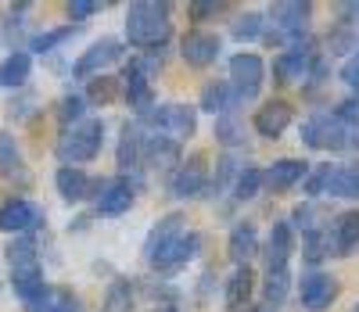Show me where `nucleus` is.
I'll return each instance as SVG.
<instances>
[{
  "label": "nucleus",
  "instance_id": "obj_1",
  "mask_svg": "<svg viewBox=\"0 0 359 312\" xmlns=\"http://www.w3.org/2000/svg\"><path fill=\"white\" fill-rule=\"evenodd\" d=\"M172 33V18H169V4L158 0H137L126 11V43L140 47V50H158Z\"/></svg>",
  "mask_w": 359,
  "mask_h": 312
},
{
  "label": "nucleus",
  "instance_id": "obj_2",
  "mask_svg": "<svg viewBox=\"0 0 359 312\" xmlns=\"http://www.w3.org/2000/svg\"><path fill=\"white\" fill-rule=\"evenodd\" d=\"M101 147H104V122L101 118H83L79 126H72L57 137L54 154H57V162L79 169V162H94L101 154Z\"/></svg>",
  "mask_w": 359,
  "mask_h": 312
},
{
  "label": "nucleus",
  "instance_id": "obj_3",
  "mask_svg": "<svg viewBox=\"0 0 359 312\" xmlns=\"http://www.w3.org/2000/svg\"><path fill=\"white\" fill-rule=\"evenodd\" d=\"M137 122L151 133H162L169 140H191L198 133V111L191 104H180V101H165V104H155L151 111L137 115Z\"/></svg>",
  "mask_w": 359,
  "mask_h": 312
},
{
  "label": "nucleus",
  "instance_id": "obj_4",
  "mask_svg": "<svg viewBox=\"0 0 359 312\" xmlns=\"http://www.w3.org/2000/svg\"><path fill=\"white\" fill-rule=\"evenodd\" d=\"M302 144L313 151H345L348 147V126L338 118V111H313L302 122Z\"/></svg>",
  "mask_w": 359,
  "mask_h": 312
},
{
  "label": "nucleus",
  "instance_id": "obj_5",
  "mask_svg": "<svg viewBox=\"0 0 359 312\" xmlns=\"http://www.w3.org/2000/svg\"><path fill=\"white\" fill-rule=\"evenodd\" d=\"M309 18H313V4H309V0H280V4L269 8V22H273L277 36L287 40L294 50H306L302 36L309 29Z\"/></svg>",
  "mask_w": 359,
  "mask_h": 312
},
{
  "label": "nucleus",
  "instance_id": "obj_6",
  "mask_svg": "<svg viewBox=\"0 0 359 312\" xmlns=\"http://www.w3.org/2000/svg\"><path fill=\"white\" fill-rule=\"evenodd\" d=\"M262 83H266V61L259 54L241 50L230 57V86L237 93V101H255Z\"/></svg>",
  "mask_w": 359,
  "mask_h": 312
},
{
  "label": "nucleus",
  "instance_id": "obj_7",
  "mask_svg": "<svg viewBox=\"0 0 359 312\" xmlns=\"http://www.w3.org/2000/svg\"><path fill=\"white\" fill-rule=\"evenodd\" d=\"M123 54H126L123 40L101 36V40H94V43H90V47L79 54V61L72 65V76H76V79H97L104 69L115 65V61H123Z\"/></svg>",
  "mask_w": 359,
  "mask_h": 312
},
{
  "label": "nucleus",
  "instance_id": "obj_8",
  "mask_svg": "<svg viewBox=\"0 0 359 312\" xmlns=\"http://www.w3.org/2000/svg\"><path fill=\"white\" fill-rule=\"evenodd\" d=\"M151 72H155V61H130L123 69V90H126V104L144 115L155 108V86H151Z\"/></svg>",
  "mask_w": 359,
  "mask_h": 312
},
{
  "label": "nucleus",
  "instance_id": "obj_9",
  "mask_svg": "<svg viewBox=\"0 0 359 312\" xmlns=\"http://www.w3.org/2000/svg\"><path fill=\"white\" fill-rule=\"evenodd\" d=\"M338 280L331 273H306L302 280H298V301H302L306 312H323V308H331L338 301Z\"/></svg>",
  "mask_w": 359,
  "mask_h": 312
},
{
  "label": "nucleus",
  "instance_id": "obj_10",
  "mask_svg": "<svg viewBox=\"0 0 359 312\" xmlns=\"http://www.w3.org/2000/svg\"><path fill=\"white\" fill-rule=\"evenodd\" d=\"M144 126L140 122H126L123 126V137H118V147H115V162L123 172H130V183L140 186V169H144Z\"/></svg>",
  "mask_w": 359,
  "mask_h": 312
},
{
  "label": "nucleus",
  "instance_id": "obj_11",
  "mask_svg": "<svg viewBox=\"0 0 359 312\" xmlns=\"http://www.w3.org/2000/svg\"><path fill=\"white\" fill-rule=\"evenodd\" d=\"M43 223V208L25 201V198H11L0 205V230L4 233H15V237H25L29 230H36Z\"/></svg>",
  "mask_w": 359,
  "mask_h": 312
},
{
  "label": "nucleus",
  "instance_id": "obj_12",
  "mask_svg": "<svg viewBox=\"0 0 359 312\" xmlns=\"http://www.w3.org/2000/svg\"><path fill=\"white\" fill-rule=\"evenodd\" d=\"M133 198H137V186L126 176H115V179L97 183L94 205H97V215H123V212H130Z\"/></svg>",
  "mask_w": 359,
  "mask_h": 312
},
{
  "label": "nucleus",
  "instance_id": "obj_13",
  "mask_svg": "<svg viewBox=\"0 0 359 312\" xmlns=\"http://www.w3.org/2000/svg\"><path fill=\"white\" fill-rule=\"evenodd\" d=\"M294 122V108L284 101V97H273V101H266V104H259V111H255V118H252V130L259 133V137H266V140H277L287 126Z\"/></svg>",
  "mask_w": 359,
  "mask_h": 312
},
{
  "label": "nucleus",
  "instance_id": "obj_14",
  "mask_svg": "<svg viewBox=\"0 0 359 312\" xmlns=\"http://www.w3.org/2000/svg\"><path fill=\"white\" fill-rule=\"evenodd\" d=\"M208 186V169H205V158L194 154L184 165H176L172 176H169V194L172 198H198Z\"/></svg>",
  "mask_w": 359,
  "mask_h": 312
},
{
  "label": "nucleus",
  "instance_id": "obj_15",
  "mask_svg": "<svg viewBox=\"0 0 359 312\" xmlns=\"http://www.w3.org/2000/svg\"><path fill=\"white\" fill-rule=\"evenodd\" d=\"M219 50H223L219 36L216 33H205V29H191V33L180 40V54H184V61H187V65H194V69H208L219 57Z\"/></svg>",
  "mask_w": 359,
  "mask_h": 312
},
{
  "label": "nucleus",
  "instance_id": "obj_16",
  "mask_svg": "<svg viewBox=\"0 0 359 312\" xmlns=\"http://www.w3.org/2000/svg\"><path fill=\"white\" fill-rule=\"evenodd\" d=\"M201 252V233H194V230H187L184 237H176L162 255H155L151 262V269H158V273H172V269H180V266H187L194 255Z\"/></svg>",
  "mask_w": 359,
  "mask_h": 312
},
{
  "label": "nucleus",
  "instance_id": "obj_17",
  "mask_svg": "<svg viewBox=\"0 0 359 312\" xmlns=\"http://www.w3.org/2000/svg\"><path fill=\"white\" fill-rule=\"evenodd\" d=\"M8 266H11V280H22V276H40V252H36V240L33 237H15L8 244Z\"/></svg>",
  "mask_w": 359,
  "mask_h": 312
},
{
  "label": "nucleus",
  "instance_id": "obj_18",
  "mask_svg": "<svg viewBox=\"0 0 359 312\" xmlns=\"http://www.w3.org/2000/svg\"><path fill=\"white\" fill-rule=\"evenodd\" d=\"M97 183L101 179H90L83 169H76V165H62L54 172V186H57V194H62V201H69V205H76V201H83V198H90V194H97Z\"/></svg>",
  "mask_w": 359,
  "mask_h": 312
},
{
  "label": "nucleus",
  "instance_id": "obj_19",
  "mask_svg": "<svg viewBox=\"0 0 359 312\" xmlns=\"http://www.w3.org/2000/svg\"><path fill=\"white\" fill-rule=\"evenodd\" d=\"M291 247H294L291 223H273V230H269V237H266V247H262V255H266V273H280V269H287V262H291Z\"/></svg>",
  "mask_w": 359,
  "mask_h": 312
},
{
  "label": "nucleus",
  "instance_id": "obj_20",
  "mask_svg": "<svg viewBox=\"0 0 359 312\" xmlns=\"http://www.w3.org/2000/svg\"><path fill=\"white\" fill-rule=\"evenodd\" d=\"M184 233H187V226H184V215H180V212L158 219V223L151 226V233H147V240H144V259L151 262L155 255H162L165 247H169L176 237H184Z\"/></svg>",
  "mask_w": 359,
  "mask_h": 312
},
{
  "label": "nucleus",
  "instance_id": "obj_21",
  "mask_svg": "<svg viewBox=\"0 0 359 312\" xmlns=\"http://www.w3.org/2000/svg\"><path fill=\"white\" fill-rule=\"evenodd\" d=\"M180 162V144L162 137V133H151L147 130L144 133V165H151V169H176Z\"/></svg>",
  "mask_w": 359,
  "mask_h": 312
},
{
  "label": "nucleus",
  "instance_id": "obj_22",
  "mask_svg": "<svg viewBox=\"0 0 359 312\" xmlns=\"http://www.w3.org/2000/svg\"><path fill=\"white\" fill-rule=\"evenodd\" d=\"M252 294H255V273H252L248 266H237V269L226 276V291H223L226 308L245 312V308L252 305Z\"/></svg>",
  "mask_w": 359,
  "mask_h": 312
},
{
  "label": "nucleus",
  "instance_id": "obj_23",
  "mask_svg": "<svg viewBox=\"0 0 359 312\" xmlns=\"http://www.w3.org/2000/svg\"><path fill=\"white\" fill-rule=\"evenodd\" d=\"M259 252H262V247H259V230H255V223H237V226L230 230V240H226V255H230L237 266H248Z\"/></svg>",
  "mask_w": 359,
  "mask_h": 312
},
{
  "label": "nucleus",
  "instance_id": "obj_24",
  "mask_svg": "<svg viewBox=\"0 0 359 312\" xmlns=\"http://www.w3.org/2000/svg\"><path fill=\"white\" fill-rule=\"evenodd\" d=\"M309 172V165L306 162H298V158H280V162H273L262 176H266V191H273V194H284V191H291V186L298 183Z\"/></svg>",
  "mask_w": 359,
  "mask_h": 312
},
{
  "label": "nucleus",
  "instance_id": "obj_25",
  "mask_svg": "<svg viewBox=\"0 0 359 312\" xmlns=\"http://www.w3.org/2000/svg\"><path fill=\"white\" fill-rule=\"evenodd\" d=\"M0 179L29 186V172H25V162H22V147L15 144L11 133H0Z\"/></svg>",
  "mask_w": 359,
  "mask_h": 312
},
{
  "label": "nucleus",
  "instance_id": "obj_26",
  "mask_svg": "<svg viewBox=\"0 0 359 312\" xmlns=\"http://www.w3.org/2000/svg\"><path fill=\"white\" fill-rule=\"evenodd\" d=\"M323 194H331V198H359V162H345V165L327 169Z\"/></svg>",
  "mask_w": 359,
  "mask_h": 312
},
{
  "label": "nucleus",
  "instance_id": "obj_27",
  "mask_svg": "<svg viewBox=\"0 0 359 312\" xmlns=\"http://www.w3.org/2000/svg\"><path fill=\"white\" fill-rule=\"evenodd\" d=\"M29 76H33V54L29 50H11L4 61H0V86L4 90L25 86Z\"/></svg>",
  "mask_w": 359,
  "mask_h": 312
},
{
  "label": "nucleus",
  "instance_id": "obj_28",
  "mask_svg": "<svg viewBox=\"0 0 359 312\" xmlns=\"http://www.w3.org/2000/svg\"><path fill=\"white\" fill-rule=\"evenodd\" d=\"M309 69H313L309 50H287V54L273 57V79L277 83H298L309 76Z\"/></svg>",
  "mask_w": 359,
  "mask_h": 312
},
{
  "label": "nucleus",
  "instance_id": "obj_29",
  "mask_svg": "<svg viewBox=\"0 0 359 312\" xmlns=\"http://www.w3.org/2000/svg\"><path fill=\"white\" fill-rule=\"evenodd\" d=\"M25 312H86V305L69 287H47L40 301L25 305Z\"/></svg>",
  "mask_w": 359,
  "mask_h": 312
},
{
  "label": "nucleus",
  "instance_id": "obj_30",
  "mask_svg": "<svg viewBox=\"0 0 359 312\" xmlns=\"http://www.w3.org/2000/svg\"><path fill=\"white\" fill-rule=\"evenodd\" d=\"M233 104H237V93H233V86H230V79H223V83H208L205 90H201V108L208 111V115H230L233 111Z\"/></svg>",
  "mask_w": 359,
  "mask_h": 312
},
{
  "label": "nucleus",
  "instance_id": "obj_31",
  "mask_svg": "<svg viewBox=\"0 0 359 312\" xmlns=\"http://www.w3.org/2000/svg\"><path fill=\"white\" fill-rule=\"evenodd\" d=\"M331 244L338 255H348L359 247V212H341L331 230Z\"/></svg>",
  "mask_w": 359,
  "mask_h": 312
},
{
  "label": "nucleus",
  "instance_id": "obj_32",
  "mask_svg": "<svg viewBox=\"0 0 359 312\" xmlns=\"http://www.w3.org/2000/svg\"><path fill=\"white\" fill-rule=\"evenodd\" d=\"M262 186H266V176H262V169H241V172H237V179H233V186H230V191H233V198L237 201H252L259 191H262Z\"/></svg>",
  "mask_w": 359,
  "mask_h": 312
},
{
  "label": "nucleus",
  "instance_id": "obj_33",
  "mask_svg": "<svg viewBox=\"0 0 359 312\" xmlns=\"http://www.w3.org/2000/svg\"><path fill=\"white\" fill-rule=\"evenodd\" d=\"M287 291H291V276H287V269H280V273H266V284H262V294H266V305H269V308H277V305H284Z\"/></svg>",
  "mask_w": 359,
  "mask_h": 312
},
{
  "label": "nucleus",
  "instance_id": "obj_34",
  "mask_svg": "<svg viewBox=\"0 0 359 312\" xmlns=\"http://www.w3.org/2000/svg\"><path fill=\"white\" fill-rule=\"evenodd\" d=\"M72 33H76V25H57V29H47V33L33 36V43H29V47H33L36 54H50V50H57L62 43H69Z\"/></svg>",
  "mask_w": 359,
  "mask_h": 312
},
{
  "label": "nucleus",
  "instance_id": "obj_35",
  "mask_svg": "<svg viewBox=\"0 0 359 312\" xmlns=\"http://www.w3.org/2000/svg\"><path fill=\"white\" fill-rule=\"evenodd\" d=\"M216 140H219V144H226V147L245 144V126H241V118H237L233 111L216 118Z\"/></svg>",
  "mask_w": 359,
  "mask_h": 312
},
{
  "label": "nucleus",
  "instance_id": "obj_36",
  "mask_svg": "<svg viewBox=\"0 0 359 312\" xmlns=\"http://www.w3.org/2000/svg\"><path fill=\"white\" fill-rule=\"evenodd\" d=\"M86 115V97H79V93H72V97H62V104H57V122H62L65 130L79 126Z\"/></svg>",
  "mask_w": 359,
  "mask_h": 312
},
{
  "label": "nucleus",
  "instance_id": "obj_37",
  "mask_svg": "<svg viewBox=\"0 0 359 312\" xmlns=\"http://www.w3.org/2000/svg\"><path fill=\"white\" fill-rule=\"evenodd\" d=\"M266 22L269 18H262V15H255V11H248V15H241L233 22V40H259L262 36V29H266Z\"/></svg>",
  "mask_w": 359,
  "mask_h": 312
},
{
  "label": "nucleus",
  "instance_id": "obj_38",
  "mask_svg": "<svg viewBox=\"0 0 359 312\" xmlns=\"http://www.w3.org/2000/svg\"><path fill=\"white\" fill-rule=\"evenodd\" d=\"M130 280H115V284L108 287V298H104V312H126L130 308Z\"/></svg>",
  "mask_w": 359,
  "mask_h": 312
},
{
  "label": "nucleus",
  "instance_id": "obj_39",
  "mask_svg": "<svg viewBox=\"0 0 359 312\" xmlns=\"http://www.w3.org/2000/svg\"><path fill=\"white\" fill-rule=\"evenodd\" d=\"M86 101H94V104L115 101V79L111 76H97L94 83H90V90H86Z\"/></svg>",
  "mask_w": 359,
  "mask_h": 312
},
{
  "label": "nucleus",
  "instance_id": "obj_40",
  "mask_svg": "<svg viewBox=\"0 0 359 312\" xmlns=\"http://www.w3.org/2000/svg\"><path fill=\"white\" fill-rule=\"evenodd\" d=\"M223 11H226L223 0H194V4L187 8V15H191L194 22H208V18H216V15H223Z\"/></svg>",
  "mask_w": 359,
  "mask_h": 312
},
{
  "label": "nucleus",
  "instance_id": "obj_41",
  "mask_svg": "<svg viewBox=\"0 0 359 312\" xmlns=\"http://www.w3.org/2000/svg\"><path fill=\"white\" fill-rule=\"evenodd\" d=\"M101 8H104V4H97V0H72V4L65 8V15L76 18V22H86V18H94Z\"/></svg>",
  "mask_w": 359,
  "mask_h": 312
},
{
  "label": "nucleus",
  "instance_id": "obj_42",
  "mask_svg": "<svg viewBox=\"0 0 359 312\" xmlns=\"http://www.w3.org/2000/svg\"><path fill=\"white\" fill-rule=\"evenodd\" d=\"M341 79H345V86H348V90H355V93H359V54L345 61V69H341Z\"/></svg>",
  "mask_w": 359,
  "mask_h": 312
},
{
  "label": "nucleus",
  "instance_id": "obj_43",
  "mask_svg": "<svg viewBox=\"0 0 359 312\" xmlns=\"http://www.w3.org/2000/svg\"><path fill=\"white\" fill-rule=\"evenodd\" d=\"M341 15H359V4H341Z\"/></svg>",
  "mask_w": 359,
  "mask_h": 312
},
{
  "label": "nucleus",
  "instance_id": "obj_44",
  "mask_svg": "<svg viewBox=\"0 0 359 312\" xmlns=\"http://www.w3.org/2000/svg\"><path fill=\"white\" fill-rule=\"evenodd\" d=\"M151 312H176L172 305H158V308H151Z\"/></svg>",
  "mask_w": 359,
  "mask_h": 312
},
{
  "label": "nucleus",
  "instance_id": "obj_45",
  "mask_svg": "<svg viewBox=\"0 0 359 312\" xmlns=\"http://www.w3.org/2000/svg\"><path fill=\"white\" fill-rule=\"evenodd\" d=\"M355 312H359V305H355Z\"/></svg>",
  "mask_w": 359,
  "mask_h": 312
}]
</instances>
